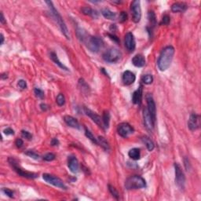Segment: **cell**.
<instances>
[{"instance_id": "cell-1", "label": "cell", "mask_w": 201, "mask_h": 201, "mask_svg": "<svg viewBox=\"0 0 201 201\" xmlns=\"http://www.w3.org/2000/svg\"><path fill=\"white\" fill-rule=\"evenodd\" d=\"M174 53L175 50L172 46H167L162 50L157 61V65L161 72H164L171 66Z\"/></svg>"}, {"instance_id": "cell-23", "label": "cell", "mask_w": 201, "mask_h": 201, "mask_svg": "<svg viewBox=\"0 0 201 201\" xmlns=\"http://www.w3.org/2000/svg\"><path fill=\"white\" fill-rule=\"evenodd\" d=\"M50 58H51L52 61H53V62L55 63V64H57V65L59 66V67L61 68L64 69V70H65V71H68V68L66 67V66L64 65V64H63V63L61 62V61H60V60L58 59L57 55L56 53H54V52H51V53H50Z\"/></svg>"}, {"instance_id": "cell-47", "label": "cell", "mask_w": 201, "mask_h": 201, "mask_svg": "<svg viewBox=\"0 0 201 201\" xmlns=\"http://www.w3.org/2000/svg\"><path fill=\"white\" fill-rule=\"evenodd\" d=\"M0 22H1L3 24H5L6 23V20H5V17H4V15H3V13H1V18H0Z\"/></svg>"}, {"instance_id": "cell-25", "label": "cell", "mask_w": 201, "mask_h": 201, "mask_svg": "<svg viewBox=\"0 0 201 201\" xmlns=\"http://www.w3.org/2000/svg\"><path fill=\"white\" fill-rule=\"evenodd\" d=\"M141 141H142V142L145 144L146 148H147V149L149 151V152L153 150L154 148H155V144H154L153 141H152L149 137L147 136L143 137V138H141Z\"/></svg>"}, {"instance_id": "cell-9", "label": "cell", "mask_w": 201, "mask_h": 201, "mask_svg": "<svg viewBox=\"0 0 201 201\" xmlns=\"http://www.w3.org/2000/svg\"><path fill=\"white\" fill-rule=\"evenodd\" d=\"M130 10L132 14V20L134 23L140 22L141 18V2L139 0H134L130 4Z\"/></svg>"}, {"instance_id": "cell-48", "label": "cell", "mask_w": 201, "mask_h": 201, "mask_svg": "<svg viewBox=\"0 0 201 201\" xmlns=\"http://www.w3.org/2000/svg\"><path fill=\"white\" fill-rule=\"evenodd\" d=\"M0 38H1V42L0 43H1V45H3V42H4V36H3V34L0 35Z\"/></svg>"}, {"instance_id": "cell-32", "label": "cell", "mask_w": 201, "mask_h": 201, "mask_svg": "<svg viewBox=\"0 0 201 201\" xmlns=\"http://www.w3.org/2000/svg\"><path fill=\"white\" fill-rule=\"evenodd\" d=\"M56 102L58 106H63L65 104V97H64V94H59L57 96Z\"/></svg>"}, {"instance_id": "cell-36", "label": "cell", "mask_w": 201, "mask_h": 201, "mask_svg": "<svg viewBox=\"0 0 201 201\" xmlns=\"http://www.w3.org/2000/svg\"><path fill=\"white\" fill-rule=\"evenodd\" d=\"M55 157H56V155H55L54 154L52 153V152H48V153H46V155H43L42 159H43L45 161L50 162V161H53V160L55 159Z\"/></svg>"}, {"instance_id": "cell-29", "label": "cell", "mask_w": 201, "mask_h": 201, "mask_svg": "<svg viewBox=\"0 0 201 201\" xmlns=\"http://www.w3.org/2000/svg\"><path fill=\"white\" fill-rule=\"evenodd\" d=\"M148 19H149L150 26L154 28L156 24V19H155V15L153 11H149V14H148Z\"/></svg>"}, {"instance_id": "cell-46", "label": "cell", "mask_w": 201, "mask_h": 201, "mask_svg": "<svg viewBox=\"0 0 201 201\" xmlns=\"http://www.w3.org/2000/svg\"><path fill=\"white\" fill-rule=\"evenodd\" d=\"M40 108L42 110V111H46V110L48 109V107H47V105H46V104L42 103L40 105Z\"/></svg>"}, {"instance_id": "cell-42", "label": "cell", "mask_w": 201, "mask_h": 201, "mask_svg": "<svg viewBox=\"0 0 201 201\" xmlns=\"http://www.w3.org/2000/svg\"><path fill=\"white\" fill-rule=\"evenodd\" d=\"M127 19V14L126 12H122L120 14V15H119V21L121 22V23H122V22L126 21Z\"/></svg>"}, {"instance_id": "cell-41", "label": "cell", "mask_w": 201, "mask_h": 201, "mask_svg": "<svg viewBox=\"0 0 201 201\" xmlns=\"http://www.w3.org/2000/svg\"><path fill=\"white\" fill-rule=\"evenodd\" d=\"M3 192L6 195V196H9V197L10 198L14 197V192H13L12 190L9 189V188H3Z\"/></svg>"}, {"instance_id": "cell-13", "label": "cell", "mask_w": 201, "mask_h": 201, "mask_svg": "<svg viewBox=\"0 0 201 201\" xmlns=\"http://www.w3.org/2000/svg\"><path fill=\"white\" fill-rule=\"evenodd\" d=\"M124 44H125L126 48L130 52H133L136 47V42H135L134 36L131 32H127L125 35V39H124Z\"/></svg>"}, {"instance_id": "cell-15", "label": "cell", "mask_w": 201, "mask_h": 201, "mask_svg": "<svg viewBox=\"0 0 201 201\" xmlns=\"http://www.w3.org/2000/svg\"><path fill=\"white\" fill-rule=\"evenodd\" d=\"M84 112L86 113V116H88L91 119H92L93 122H94L96 124H97L99 127H104L103 122H102V118H100V116H98L97 113L93 111L92 110H90V108H86V107H84Z\"/></svg>"}, {"instance_id": "cell-14", "label": "cell", "mask_w": 201, "mask_h": 201, "mask_svg": "<svg viewBox=\"0 0 201 201\" xmlns=\"http://www.w3.org/2000/svg\"><path fill=\"white\" fill-rule=\"evenodd\" d=\"M143 121H144V127H145V128L147 129L149 131H152L154 127H155V123H154V122L152 121V118H151L147 108H144V109L143 110Z\"/></svg>"}, {"instance_id": "cell-33", "label": "cell", "mask_w": 201, "mask_h": 201, "mask_svg": "<svg viewBox=\"0 0 201 201\" xmlns=\"http://www.w3.org/2000/svg\"><path fill=\"white\" fill-rule=\"evenodd\" d=\"M108 190H109L110 193H111V194L112 195L113 197L116 198V199H119V193H118V191L116 190V188H115V187H113L112 185H108Z\"/></svg>"}, {"instance_id": "cell-35", "label": "cell", "mask_w": 201, "mask_h": 201, "mask_svg": "<svg viewBox=\"0 0 201 201\" xmlns=\"http://www.w3.org/2000/svg\"><path fill=\"white\" fill-rule=\"evenodd\" d=\"M79 86L81 87L83 92H84V91L87 92L88 90H89V86L86 84V83L83 79H80L79 80Z\"/></svg>"}, {"instance_id": "cell-12", "label": "cell", "mask_w": 201, "mask_h": 201, "mask_svg": "<svg viewBox=\"0 0 201 201\" xmlns=\"http://www.w3.org/2000/svg\"><path fill=\"white\" fill-rule=\"evenodd\" d=\"M200 127V116L196 113H192L188 121V127L191 131L198 130Z\"/></svg>"}, {"instance_id": "cell-37", "label": "cell", "mask_w": 201, "mask_h": 201, "mask_svg": "<svg viewBox=\"0 0 201 201\" xmlns=\"http://www.w3.org/2000/svg\"><path fill=\"white\" fill-rule=\"evenodd\" d=\"M34 93L35 94L36 97H39V98L40 99L44 98V92L41 89H39V88H35Z\"/></svg>"}, {"instance_id": "cell-34", "label": "cell", "mask_w": 201, "mask_h": 201, "mask_svg": "<svg viewBox=\"0 0 201 201\" xmlns=\"http://www.w3.org/2000/svg\"><path fill=\"white\" fill-rule=\"evenodd\" d=\"M25 155H28L29 157H31V158L34 159V160H39V155L38 153H36L35 151H32V150H28L27 152H24Z\"/></svg>"}, {"instance_id": "cell-19", "label": "cell", "mask_w": 201, "mask_h": 201, "mask_svg": "<svg viewBox=\"0 0 201 201\" xmlns=\"http://www.w3.org/2000/svg\"><path fill=\"white\" fill-rule=\"evenodd\" d=\"M132 64L137 68H141L145 64V58L143 55L137 54L132 58Z\"/></svg>"}, {"instance_id": "cell-26", "label": "cell", "mask_w": 201, "mask_h": 201, "mask_svg": "<svg viewBox=\"0 0 201 201\" xmlns=\"http://www.w3.org/2000/svg\"><path fill=\"white\" fill-rule=\"evenodd\" d=\"M82 12L83 14L88 16H91L93 18H97L98 17V14L96 10H94L90 7H83L82 8Z\"/></svg>"}, {"instance_id": "cell-40", "label": "cell", "mask_w": 201, "mask_h": 201, "mask_svg": "<svg viewBox=\"0 0 201 201\" xmlns=\"http://www.w3.org/2000/svg\"><path fill=\"white\" fill-rule=\"evenodd\" d=\"M17 85H18V86L20 88H21V89H26L27 88V83L25 80L24 79H20L18 81V83H17Z\"/></svg>"}, {"instance_id": "cell-18", "label": "cell", "mask_w": 201, "mask_h": 201, "mask_svg": "<svg viewBox=\"0 0 201 201\" xmlns=\"http://www.w3.org/2000/svg\"><path fill=\"white\" fill-rule=\"evenodd\" d=\"M64 121L68 127H72L75 129H81V126H80L79 122L75 118L72 117L71 116H64Z\"/></svg>"}, {"instance_id": "cell-7", "label": "cell", "mask_w": 201, "mask_h": 201, "mask_svg": "<svg viewBox=\"0 0 201 201\" xmlns=\"http://www.w3.org/2000/svg\"><path fill=\"white\" fill-rule=\"evenodd\" d=\"M174 173H175V183L181 190H184L185 186V176L182 166L177 163H174Z\"/></svg>"}, {"instance_id": "cell-20", "label": "cell", "mask_w": 201, "mask_h": 201, "mask_svg": "<svg viewBox=\"0 0 201 201\" xmlns=\"http://www.w3.org/2000/svg\"><path fill=\"white\" fill-rule=\"evenodd\" d=\"M141 100H142V86H140V87L133 93L132 101L135 105H140L141 103Z\"/></svg>"}, {"instance_id": "cell-8", "label": "cell", "mask_w": 201, "mask_h": 201, "mask_svg": "<svg viewBox=\"0 0 201 201\" xmlns=\"http://www.w3.org/2000/svg\"><path fill=\"white\" fill-rule=\"evenodd\" d=\"M42 178L44 179L45 182H46L48 184L53 185L55 187L61 188V189H67V186L63 182V181L61 178L54 175H52L50 174H42Z\"/></svg>"}, {"instance_id": "cell-22", "label": "cell", "mask_w": 201, "mask_h": 201, "mask_svg": "<svg viewBox=\"0 0 201 201\" xmlns=\"http://www.w3.org/2000/svg\"><path fill=\"white\" fill-rule=\"evenodd\" d=\"M128 155L130 159L133 160H138L141 158V152L140 149L138 148H133L131 149L128 152Z\"/></svg>"}, {"instance_id": "cell-2", "label": "cell", "mask_w": 201, "mask_h": 201, "mask_svg": "<svg viewBox=\"0 0 201 201\" xmlns=\"http://www.w3.org/2000/svg\"><path fill=\"white\" fill-rule=\"evenodd\" d=\"M46 3L47 6H48L49 9H50V12H51L52 15L53 16V17L55 18L56 21L57 22L58 25H59L60 28H61V32H62V34L64 35V37H65L66 39H70V34H69L68 29L64 20H63L62 17H61V14L58 13V11L57 10L56 8H55L54 6H53V3H52L51 1H46Z\"/></svg>"}, {"instance_id": "cell-17", "label": "cell", "mask_w": 201, "mask_h": 201, "mask_svg": "<svg viewBox=\"0 0 201 201\" xmlns=\"http://www.w3.org/2000/svg\"><path fill=\"white\" fill-rule=\"evenodd\" d=\"M135 80H136V76H135L134 73L130 71H126L122 74V81L126 86H130V85L133 84Z\"/></svg>"}, {"instance_id": "cell-24", "label": "cell", "mask_w": 201, "mask_h": 201, "mask_svg": "<svg viewBox=\"0 0 201 201\" xmlns=\"http://www.w3.org/2000/svg\"><path fill=\"white\" fill-rule=\"evenodd\" d=\"M101 14L103 15V17H105V18L108 19V20H115L116 17V13L112 12V11L110 10L109 9H107V8L102 9Z\"/></svg>"}, {"instance_id": "cell-38", "label": "cell", "mask_w": 201, "mask_h": 201, "mask_svg": "<svg viewBox=\"0 0 201 201\" xmlns=\"http://www.w3.org/2000/svg\"><path fill=\"white\" fill-rule=\"evenodd\" d=\"M170 21H171V17L166 14V15L163 16V18H162L161 22H160V25H166L170 23Z\"/></svg>"}, {"instance_id": "cell-39", "label": "cell", "mask_w": 201, "mask_h": 201, "mask_svg": "<svg viewBox=\"0 0 201 201\" xmlns=\"http://www.w3.org/2000/svg\"><path fill=\"white\" fill-rule=\"evenodd\" d=\"M21 136L23 138H26L27 140H31L32 138V135L30 132L27 131V130H22L21 131Z\"/></svg>"}, {"instance_id": "cell-45", "label": "cell", "mask_w": 201, "mask_h": 201, "mask_svg": "<svg viewBox=\"0 0 201 201\" xmlns=\"http://www.w3.org/2000/svg\"><path fill=\"white\" fill-rule=\"evenodd\" d=\"M52 146H58L59 145V141H58L57 138H53L51 140V142H50Z\"/></svg>"}, {"instance_id": "cell-44", "label": "cell", "mask_w": 201, "mask_h": 201, "mask_svg": "<svg viewBox=\"0 0 201 201\" xmlns=\"http://www.w3.org/2000/svg\"><path fill=\"white\" fill-rule=\"evenodd\" d=\"M23 144H24L23 141H22V139H20V138H17V139L15 141L16 146H17V148H19V149L23 146Z\"/></svg>"}, {"instance_id": "cell-31", "label": "cell", "mask_w": 201, "mask_h": 201, "mask_svg": "<svg viewBox=\"0 0 201 201\" xmlns=\"http://www.w3.org/2000/svg\"><path fill=\"white\" fill-rule=\"evenodd\" d=\"M141 81L143 83H144L145 85H149L152 84V82H153V76L150 74H147V75H143L142 79H141Z\"/></svg>"}, {"instance_id": "cell-6", "label": "cell", "mask_w": 201, "mask_h": 201, "mask_svg": "<svg viewBox=\"0 0 201 201\" xmlns=\"http://www.w3.org/2000/svg\"><path fill=\"white\" fill-rule=\"evenodd\" d=\"M102 57H103L104 61H105L106 62L116 63L118 62L121 59V57H122V53L117 48L111 47V48L108 49V50H106L103 53Z\"/></svg>"}, {"instance_id": "cell-28", "label": "cell", "mask_w": 201, "mask_h": 201, "mask_svg": "<svg viewBox=\"0 0 201 201\" xmlns=\"http://www.w3.org/2000/svg\"><path fill=\"white\" fill-rule=\"evenodd\" d=\"M102 122H103L104 127L105 128H108L110 122V113L108 111H104L103 116H102Z\"/></svg>"}, {"instance_id": "cell-10", "label": "cell", "mask_w": 201, "mask_h": 201, "mask_svg": "<svg viewBox=\"0 0 201 201\" xmlns=\"http://www.w3.org/2000/svg\"><path fill=\"white\" fill-rule=\"evenodd\" d=\"M146 102H147V110L152 118L154 123H155V119H156V107H155V103L153 100V97L151 94H147L146 96Z\"/></svg>"}, {"instance_id": "cell-27", "label": "cell", "mask_w": 201, "mask_h": 201, "mask_svg": "<svg viewBox=\"0 0 201 201\" xmlns=\"http://www.w3.org/2000/svg\"><path fill=\"white\" fill-rule=\"evenodd\" d=\"M97 143H98V144H100L105 151H108L110 149L109 144H108V142L107 141V140L105 139V138H103V137L100 136L97 138Z\"/></svg>"}, {"instance_id": "cell-30", "label": "cell", "mask_w": 201, "mask_h": 201, "mask_svg": "<svg viewBox=\"0 0 201 201\" xmlns=\"http://www.w3.org/2000/svg\"><path fill=\"white\" fill-rule=\"evenodd\" d=\"M84 129H85V135L86 136V138H89V139L90 140V141H92V142L94 143V144H98V143H97V138H96L95 137H94V135H93V133H91L90 130H88V129L86 128V127H84Z\"/></svg>"}, {"instance_id": "cell-5", "label": "cell", "mask_w": 201, "mask_h": 201, "mask_svg": "<svg viewBox=\"0 0 201 201\" xmlns=\"http://www.w3.org/2000/svg\"><path fill=\"white\" fill-rule=\"evenodd\" d=\"M8 161H9V165L12 166V168L14 169V171L15 172L17 173V174H19L20 176L24 177H26V178L29 179H35L38 177V174L34 172H29V171H24V169H22L21 167H20V166L17 163V161L13 157H9L8 159Z\"/></svg>"}, {"instance_id": "cell-43", "label": "cell", "mask_w": 201, "mask_h": 201, "mask_svg": "<svg viewBox=\"0 0 201 201\" xmlns=\"http://www.w3.org/2000/svg\"><path fill=\"white\" fill-rule=\"evenodd\" d=\"M3 133L6 135H14V130L12 128H10V127H7V128H6L3 130Z\"/></svg>"}, {"instance_id": "cell-11", "label": "cell", "mask_w": 201, "mask_h": 201, "mask_svg": "<svg viewBox=\"0 0 201 201\" xmlns=\"http://www.w3.org/2000/svg\"><path fill=\"white\" fill-rule=\"evenodd\" d=\"M133 131H134V130H133V127L127 122H122L117 127V132L119 135L124 138H127V137L132 134Z\"/></svg>"}, {"instance_id": "cell-21", "label": "cell", "mask_w": 201, "mask_h": 201, "mask_svg": "<svg viewBox=\"0 0 201 201\" xmlns=\"http://www.w3.org/2000/svg\"><path fill=\"white\" fill-rule=\"evenodd\" d=\"M187 4L185 3H174L171 6V11L173 13L185 12L187 9Z\"/></svg>"}, {"instance_id": "cell-3", "label": "cell", "mask_w": 201, "mask_h": 201, "mask_svg": "<svg viewBox=\"0 0 201 201\" xmlns=\"http://www.w3.org/2000/svg\"><path fill=\"white\" fill-rule=\"evenodd\" d=\"M146 187V182L139 175H133L129 177L125 182V188L127 190L140 189Z\"/></svg>"}, {"instance_id": "cell-4", "label": "cell", "mask_w": 201, "mask_h": 201, "mask_svg": "<svg viewBox=\"0 0 201 201\" xmlns=\"http://www.w3.org/2000/svg\"><path fill=\"white\" fill-rule=\"evenodd\" d=\"M83 43L86 44V47L92 53H98L99 50L102 48L104 46L103 40L101 39L96 36H91L88 35L87 37L84 40Z\"/></svg>"}, {"instance_id": "cell-16", "label": "cell", "mask_w": 201, "mask_h": 201, "mask_svg": "<svg viewBox=\"0 0 201 201\" xmlns=\"http://www.w3.org/2000/svg\"><path fill=\"white\" fill-rule=\"evenodd\" d=\"M68 166L69 170L71 172L78 173L79 171V163L78 160L75 155H70L68 159Z\"/></svg>"}]
</instances>
